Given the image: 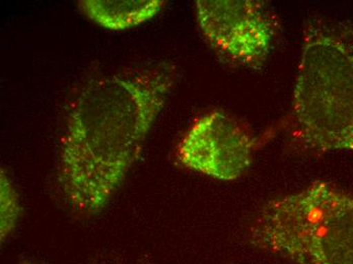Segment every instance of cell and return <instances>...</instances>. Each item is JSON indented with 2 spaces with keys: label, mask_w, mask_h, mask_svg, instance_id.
Masks as SVG:
<instances>
[{
  "label": "cell",
  "mask_w": 353,
  "mask_h": 264,
  "mask_svg": "<svg viewBox=\"0 0 353 264\" xmlns=\"http://www.w3.org/2000/svg\"><path fill=\"white\" fill-rule=\"evenodd\" d=\"M176 79L159 63L88 83L71 105L60 145L57 181L71 210L106 207L139 160Z\"/></svg>",
  "instance_id": "obj_1"
},
{
  "label": "cell",
  "mask_w": 353,
  "mask_h": 264,
  "mask_svg": "<svg viewBox=\"0 0 353 264\" xmlns=\"http://www.w3.org/2000/svg\"><path fill=\"white\" fill-rule=\"evenodd\" d=\"M256 143L249 126L223 111L198 118L176 148L187 169L223 181L238 179L251 164Z\"/></svg>",
  "instance_id": "obj_5"
},
{
  "label": "cell",
  "mask_w": 353,
  "mask_h": 264,
  "mask_svg": "<svg viewBox=\"0 0 353 264\" xmlns=\"http://www.w3.org/2000/svg\"><path fill=\"white\" fill-rule=\"evenodd\" d=\"M165 3L163 0H81L77 6L100 27L122 31L154 19Z\"/></svg>",
  "instance_id": "obj_6"
},
{
  "label": "cell",
  "mask_w": 353,
  "mask_h": 264,
  "mask_svg": "<svg viewBox=\"0 0 353 264\" xmlns=\"http://www.w3.org/2000/svg\"><path fill=\"white\" fill-rule=\"evenodd\" d=\"M249 240L298 264H353V194L316 181L273 199L254 219Z\"/></svg>",
  "instance_id": "obj_3"
},
{
  "label": "cell",
  "mask_w": 353,
  "mask_h": 264,
  "mask_svg": "<svg viewBox=\"0 0 353 264\" xmlns=\"http://www.w3.org/2000/svg\"><path fill=\"white\" fill-rule=\"evenodd\" d=\"M0 234L1 241H4L16 227L21 207L18 192L2 168L0 173Z\"/></svg>",
  "instance_id": "obj_7"
},
{
  "label": "cell",
  "mask_w": 353,
  "mask_h": 264,
  "mask_svg": "<svg viewBox=\"0 0 353 264\" xmlns=\"http://www.w3.org/2000/svg\"><path fill=\"white\" fill-rule=\"evenodd\" d=\"M285 130L303 152H353V19L307 21Z\"/></svg>",
  "instance_id": "obj_2"
},
{
  "label": "cell",
  "mask_w": 353,
  "mask_h": 264,
  "mask_svg": "<svg viewBox=\"0 0 353 264\" xmlns=\"http://www.w3.org/2000/svg\"><path fill=\"white\" fill-rule=\"evenodd\" d=\"M196 17L208 44L225 59L259 70L279 36V21L258 0H198Z\"/></svg>",
  "instance_id": "obj_4"
}]
</instances>
